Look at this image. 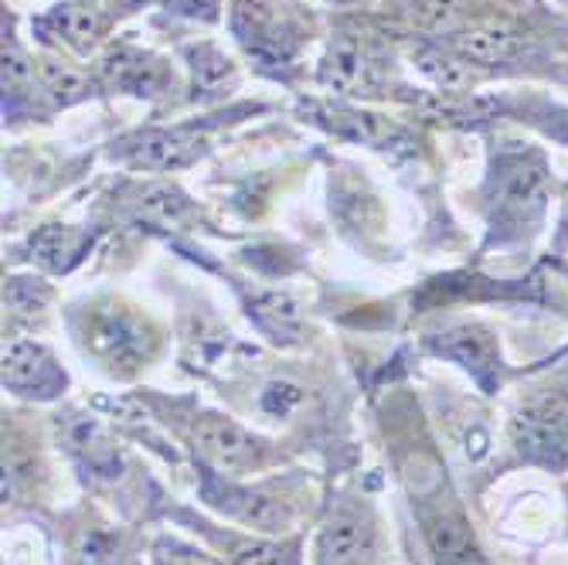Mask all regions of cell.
<instances>
[{"mask_svg":"<svg viewBox=\"0 0 568 565\" xmlns=\"http://www.w3.org/2000/svg\"><path fill=\"white\" fill-rule=\"evenodd\" d=\"M153 565H229V562H222L209 552H197L174 538H158L153 542Z\"/></svg>","mask_w":568,"mask_h":565,"instance_id":"83f0119b","label":"cell"},{"mask_svg":"<svg viewBox=\"0 0 568 565\" xmlns=\"http://www.w3.org/2000/svg\"><path fill=\"white\" fill-rule=\"evenodd\" d=\"M429 351L439 357H449L459 369H467L474 382L484 389H494L500 382V347L497 337L480 324H453L429 337Z\"/></svg>","mask_w":568,"mask_h":565,"instance_id":"9a60e30c","label":"cell"},{"mask_svg":"<svg viewBox=\"0 0 568 565\" xmlns=\"http://www.w3.org/2000/svg\"><path fill=\"white\" fill-rule=\"evenodd\" d=\"M187 59V72H191V89L194 99H215L225 89L235 85V65L225 59V51H219L215 44H187L184 48Z\"/></svg>","mask_w":568,"mask_h":565,"instance_id":"44dd1931","label":"cell"},{"mask_svg":"<svg viewBox=\"0 0 568 565\" xmlns=\"http://www.w3.org/2000/svg\"><path fill=\"white\" fill-rule=\"evenodd\" d=\"M85 245V235L75 229H62V225H48L38 235H31V260L44 270H69L79 252Z\"/></svg>","mask_w":568,"mask_h":565,"instance_id":"d4e9b609","label":"cell"},{"mask_svg":"<svg viewBox=\"0 0 568 565\" xmlns=\"http://www.w3.org/2000/svg\"><path fill=\"white\" fill-rule=\"evenodd\" d=\"M412 21L436 34H453L467 24V0H412Z\"/></svg>","mask_w":568,"mask_h":565,"instance_id":"4316f807","label":"cell"},{"mask_svg":"<svg viewBox=\"0 0 568 565\" xmlns=\"http://www.w3.org/2000/svg\"><path fill=\"white\" fill-rule=\"evenodd\" d=\"M69 385V375L44 344L31 337H14L4 344V389L21 398H59Z\"/></svg>","mask_w":568,"mask_h":565,"instance_id":"8fae6325","label":"cell"},{"mask_svg":"<svg viewBox=\"0 0 568 565\" xmlns=\"http://www.w3.org/2000/svg\"><path fill=\"white\" fill-rule=\"evenodd\" d=\"M34 28L48 44L69 48L75 56H89V51H95V44L102 41V34H106L110 21H106V14L89 4H59L44 18H38Z\"/></svg>","mask_w":568,"mask_h":565,"instance_id":"2e32d148","label":"cell"},{"mask_svg":"<svg viewBox=\"0 0 568 565\" xmlns=\"http://www.w3.org/2000/svg\"><path fill=\"white\" fill-rule=\"evenodd\" d=\"M306 113L314 123L331 130L341 140L372 147V150H412V137L388 117H378L372 110H357V107H317V102H306Z\"/></svg>","mask_w":568,"mask_h":565,"instance_id":"5bb4252c","label":"cell"},{"mask_svg":"<svg viewBox=\"0 0 568 565\" xmlns=\"http://www.w3.org/2000/svg\"><path fill=\"white\" fill-rule=\"evenodd\" d=\"M331 4H351V0H331Z\"/></svg>","mask_w":568,"mask_h":565,"instance_id":"1f68e13d","label":"cell"},{"mask_svg":"<svg viewBox=\"0 0 568 565\" xmlns=\"http://www.w3.org/2000/svg\"><path fill=\"white\" fill-rule=\"evenodd\" d=\"M382 528L375 507L365 497L341 501L317 532L314 565H375Z\"/></svg>","mask_w":568,"mask_h":565,"instance_id":"52a82bcc","label":"cell"},{"mask_svg":"<svg viewBox=\"0 0 568 565\" xmlns=\"http://www.w3.org/2000/svg\"><path fill=\"white\" fill-rule=\"evenodd\" d=\"M38 92V62L18 44L14 31L4 24V117H18L21 107H31Z\"/></svg>","mask_w":568,"mask_h":565,"instance_id":"ffe728a7","label":"cell"},{"mask_svg":"<svg viewBox=\"0 0 568 565\" xmlns=\"http://www.w3.org/2000/svg\"><path fill=\"white\" fill-rule=\"evenodd\" d=\"M510 446L525 464L545 471L568 467V389L548 385L528 392L507 423Z\"/></svg>","mask_w":568,"mask_h":565,"instance_id":"277c9868","label":"cell"},{"mask_svg":"<svg viewBox=\"0 0 568 565\" xmlns=\"http://www.w3.org/2000/svg\"><path fill=\"white\" fill-rule=\"evenodd\" d=\"M204 497H209V504H215L219 511H225L229 518H235L255 532H286L293 525L290 501H283L270 491L235 487V484L222 481V474H215V471H209V481H204Z\"/></svg>","mask_w":568,"mask_h":565,"instance_id":"7c38bea8","label":"cell"},{"mask_svg":"<svg viewBox=\"0 0 568 565\" xmlns=\"http://www.w3.org/2000/svg\"><path fill=\"white\" fill-rule=\"evenodd\" d=\"M248 314L280 344H296L303 337V327H306L300 306L286 293H255L248 303Z\"/></svg>","mask_w":568,"mask_h":565,"instance_id":"603a6c76","label":"cell"},{"mask_svg":"<svg viewBox=\"0 0 568 565\" xmlns=\"http://www.w3.org/2000/svg\"><path fill=\"white\" fill-rule=\"evenodd\" d=\"M296 402H300V389L290 385V382H273V385L263 392V405L270 408L273 416H286Z\"/></svg>","mask_w":568,"mask_h":565,"instance_id":"4dcf8cb0","label":"cell"},{"mask_svg":"<svg viewBox=\"0 0 568 565\" xmlns=\"http://www.w3.org/2000/svg\"><path fill=\"white\" fill-rule=\"evenodd\" d=\"M412 507L419 515L433 565H490L470 528V518L463 515L446 481H433L426 491H419V501H412Z\"/></svg>","mask_w":568,"mask_h":565,"instance_id":"5b68a950","label":"cell"},{"mask_svg":"<svg viewBox=\"0 0 568 565\" xmlns=\"http://www.w3.org/2000/svg\"><path fill=\"white\" fill-rule=\"evenodd\" d=\"M75 331L92 362L116 379L140 375L161 351V331L153 327V321L116 300L85 306Z\"/></svg>","mask_w":568,"mask_h":565,"instance_id":"6da1fadb","label":"cell"},{"mask_svg":"<svg viewBox=\"0 0 568 565\" xmlns=\"http://www.w3.org/2000/svg\"><path fill=\"white\" fill-rule=\"evenodd\" d=\"M161 4L168 14H178L187 21H204V24L219 21V11H222V0H161Z\"/></svg>","mask_w":568,"mask_h":565,"instance_id":"f546056e","label":"cell"},{"mask_svg":"<svg viewBox=\"0 0 568 565\" xmlns=\"http://www.w3.org/2000/svg\"><path fill=\"white\" fill-rule=\"evenodd\" d=\"M99 89L116 95H136V99H164L174 89V69L158 51H146L136 44H110L99 56L92 69Z\"/></svg>","mask_w":568,"mask_h":565,"instance_id":"ba28073f","label":"cell"},{"mask_svg":"<svg viewBox=\"0 0 568 565\" xmlns=\"http://www.w3.org/2000/svg\"><path fill=\"white\" fill-rule=\"evenodd\" d=\"M191 446L204 460V467L222 474V477H248L260 474L270 460L273 450L266 440L248 433L229 416L219 413H201L191 423Z\"/></svg>","mask_w":568,"mask_h":565,"instance_id":"8992f818","label":"cell"},{"mask_svg":"<svg viewBox=\"0 0 568 565\" xmlns=\"http://www.w3.org/2000/svg\"><path fill=\"white\" fill-rule=\"evenodd\" d=\"M133 212L140 222L158 229H181L194 219V201L178 184H143L133 194Z\"/></svg>","mask_w":568,"mask_h":565,"instance_id":"ac0fdd59","label":"cell"},{"mask_svg":"<svg viewBox=\"0 0 568 565\" xmlns=\"http://www.w3.org/2000/svg\"><path fill=\"white\" fill-rule=\"evenodd\" d=\"M490 225L500 239H518L538 225L548 201V164L535 147H507L494 153L487 174Z\"/></svg>","mask_w":568,"mask_h":565,"instance_id":"3957f363","label":"cell"},{"mask_svg":"<svg viewBox=\"0 0 568 565\" xmlns=\"http://www.w3.org/2000/svg\"><path fill=\"white\" fill-rule=\"evenodd\" d=\"M209 140L197 127H171V130H136L116 143V158L130 168L143 171H184L201 153Z\"/></svg>","mask_w":568,"mask_h":565,"instance_id":"30bf717a","label":"cell"},{"mask_svg":"<svg viewBox=\"0 0 568 565\" xmlns=\"http://www.w3.org/2000/svg\"><path fill=\"white\" fill-rule=\"evenodd\" d=\"M4 300H8L11 311H18V314H34V311H41V306H44L48 290L44 286H31V280H11Z\"/></svg>","mask_w":568,"mask_h":565,"instance_id":"f1b7e54d","label":"cell"},{"mask_svg":"<svg viewBox=\"0 0 568 565\" xmlns=\"http://www.w3.org/2000/svg\"><path fill=\"white\" fill-rule=\"evenodd\" d=\"M69 565H136L123 532L110 525H82L69 545Z\"/></svg>","mask_w":568,"mask_h":565,"instance_id":"d6986e66","label":"cell"},{"mask_svg":"<svg viewBox=\"0 0 568 565\" xmlns=\"http://www.w3.org/2000/svg\"><path fill=\"white\" fill-rule=\"evenodd\" d=\"M99 82L95 75H85L59 59H41L38 62V95H44L51 107H75L95 95Z\"/></svg>","mask_w":568,"mask_h":565,"instance_id":"7402d4cb","label":"cell"},{"mask_svg":"<svg viewBox=\"0 0 568 565\" xmlns=\"http://www.w3.org/2000/svg\"><path fill=\"white\" fill-rule=\"evenodd\" d=\"M317 79L327 92L347 95V99H368L382 89V62L375 48L357 34H337L331 38L324 59L317 65Z\"/></svg>","mask_w":568,"mask_h":565,"instance_id":"9c48e42d","label":"cell"},{"mask_svg":"<svg viewBox=\"0 0 568 565\" xmlns=\"http://www.w3.org/2000/svg\"><path fill=\"white\" fill-rule=\"evenodd\" d=\"M446 44L459 59H467L470 65L477 62V69H484L525 59V51L531 48V34L514 21H474L453 31Z\"/></svg>","mask_w":568,"mask_h":565,"instance_id":"4fadbf2b","label":"cell"},{"mask_svg":"<svg viewBox=\"0 0 568 565\" xmlns=\"http://www.w3.org/2000/svg\"><path fill=\"white\" fill-rule=\"evenodd\" d=\"M65 443L95 477H120V471H123L120 446L110 440V433L102 430V423L95 416H69Z\"/></svg>","mask_w":568,"mask_h":565,"instance_id":"e0dca14e","label":"cell"},{"mask_svg":"<svg viewBox=\"0 0 568 565\" xmlns=\"http://www.w3.org/2000/svg\"><path fill=\"white\" fill-rule=\"evenodd\" d=\"M222 558L229 565H296V555L286 545L263 542V538H248V535H219Z\"/></svg>","mask_w":568,"mask_h":565,"instance_id":"484cf974","label":"cell"},{"mask_svg":"<svg viewBox=\"0 0 568 565\" xmlns=\"http://www.w3.org/2000/svg\"><path fill=\"white\" fill-rule=\"evenodd\" d=\"M416 62H419V72L436 85V92H470L477 82V65L459 59L456 51L423 48Z\"/></svg>","mask_w":568,"mask_h":565,"instance_id":"cb8c5ba5","label":"cell"},{"mask_svg":"<svg viewBox=\"0 0 568 565\" xmlns=\"http://www.w3.org/2000/svg\"><path fill=\"white\" fill-rule=\"evenodd\" d=\"M232 34L245 59L270 75H286L310 44V14L293 0H235Z\"/></svg>","mask_w":568,"mask_h":565,"instance_id":"7a4b0ae2","label":"cell"}]
</instances>
